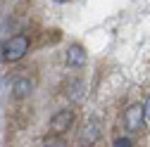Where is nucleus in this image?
<instances>
[{"mask_svg":"<svg viewBox=\"0 0 150 147\" xmlns=\"http://www.w3.org/2000/svg\"><path fill=\"white\" fill-rule=\"evenodd\" d=\"M83 147H91V145H83Z\"/></svg>","mask_w":150,"mask_h":147,"instance_id":"obj_10","label":"nucleus"},{"mask_svg":"<svg viewBox=\"0 0 150 147\" xmlns=\"http://www.w3.org/2000/svg\"><path fill=\"white\" fill-rule=\"evenodd\" d=\"M31 90H33V81L26 78V76H19V78H14L12 81V95L17 100H24L31 95Z\"/></svg>","mask_w":150,"mask_h":147,"instance_id":"obj_5","label":"nucleus"},{"mask_svg":"<svg viewBox=\"0 0 150 147\" xmlns=\"http://www.w3.org/2000/svg\"><path fill=\"white\" fill-rule=\"evenodd\" d=\"M143 119H145V109L143 104H131L124 109V126L129 131H141L143 128Z\"/></svg>","mask_w":150,"mask_h":147,"instance_id":"obj_3","label":"nucleus"},{"mask_svg":"<svg viewBox=\"0 0 150 147\" xmlns=\"http://www.w3.org/2000/svg\"><path fill=\"white\" fill-rule=\"evenodd\" d=\"M26 52H29V36L24 33H17L0 45V55L5 62H19Z\"/></svg>","mask_w":150,"mask_h":147,"instance_id":"obj_1","label":"nucleus"},{"mask_svg":"<svg viewBox=\"0 0 150 147\" xmlns=\"http://www.w3.org/2000/svg\"><path fill=\"white\" fill-rule=\"evenodd\" d=\"M64 60H67V64H69V66H74V69H81V66H86V62H88V57H86V50H83L81 45H76V43L67 48Z\"/></svg>","mask_w":150,"mask_h":147,"instance_id":"obj_4","label":"nucleus"},{"mask_svg":"<svg viewBox=\"0 0 150 147\" xmlns=\"http://www.w3.org/2000/svg\"><path fill=\"white\" fill-rule=\"evenodd\" d=\"M43 147H67V140L60 138V135H50L43 140Z\"/></svg>","mask_w":150,"mask_h":147,"instance_id":"obj_6","label":"nucleus"},{"mask_svg":"<svg viewBox=\"0 0 150 147\" xmlns=\"http://www.w3.org/2000/svg\"><path fill=\"white\" fill-rule=\"evenodd\" d=\"M55 3H67V0H55Z\"/></svg>","mask_w":150,"mask_h":147,"instance_id":"obj_9","label":"nucleus"},{"mask_svg":"<svg viewBox=\"0 0 150 147\" xmlns=\"http://www.w3.org/2000/svg\"><path fill=\"white\" fill-rule=\"evenodd\" d=\"M112 147H134V142H131L129 138H124V135H119V138H115Z\"/></svg>","mask_w":150,"mask_h":147,"instance_id":"obj_7","label":"nucleus"},{"mask_svg":"<svg viewBox=\"0 0 150 147\" xmlns=\"http://www.w3.org/2000/svg\"><path fill=\"white\" fill-rule=\"evenodd\" d=\"M71 123H74V112L71 109H60L50 119V131H52V135H62L71 128Z\"/></svg>","mask_w":150,"mask_h":147,"instance_id":"obj_2","label":"nucleus"},{"mask_svg":"<svg viewBox=\"0 0 150 147\" xmlns=\"http://www.w3.org/2000/svg\"><path fill=\"white\" fill-rule=\"evenodd\" d=\"M143 109H145V119H150V95H148V100H145Z\"/></svg>","mask_w":150,"mask_h":147,"instance_id":"obj_8","label":"nucleus"}]
</instances>
